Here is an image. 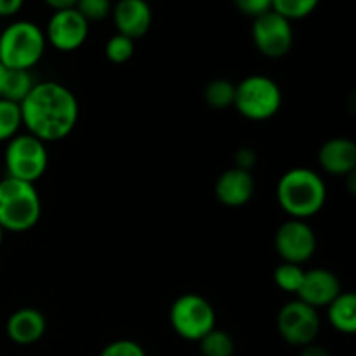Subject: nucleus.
Returning a JSON list of instances; mask_svg holds the SVG:
<instances>
[{"label": "nucleus", "instance_id": "nucleus-1", "mask_svg": "<svg viewBox=\"0 0 356 356\" xmlns=\"http://www.w3.org/2000/svg\"><path fill=\"white\" fill-rule=\"evenodd\" d=\"M21 120L28 134L42 143H58L68 138L79 124V99L59 82H37L21 101Z\"/></svg>", "mask_w": 356, "mask_h": 356}, {"label": "nucleus", "instance_id": "nucleus-2", "mask_svg": "<svg viewBox=\"0 0 356 356\" xmlns=\"http://www.w3.org/2000/svg\"><path fill=\"white\" fill-rule=\"evenodd\" d=\"M277 200L291 219L313 218L327 202V184L318 172L308 167H294L278 179Z\"/></svg>", "mask_w": 356, "mask_h": 356}, {"label": "nucleus", "instance_id": "nucleus-3", "mask_svg": "<svg viewBox=\"0 0 356 356\" xmlns=\"http://www.w3.org/2000/svg\"><path fill=\"white\" fill-rule=\"evenodd\" d=\"M42 200L31 183L3 177L0 181V226L3 232L23 233L40 221Z\"/></svg>", "mask_w": 356, "mask_h": 356}, {"label": "nucleus", "instance_id": "nucleus-4", "mask_svg": "<svg viewBox=\"0 0 356 356\" xmlns=\"http://www.w3.org/2000/svg\"><path fill=\"white\" fill-rule=\"evenodd\" d=\"M45 33L31 21H14L0 33V65L7 70L31 68L40 63L45 52Z\"/></svg>", "mask_w": 356, "mask_h": 356}, {"label": "nucleus", "instance_id": "nucleus-5", "mask_svg": "<svg viewBox=\"0 0 356 356\" xmlns=\"http://www.w3.org/2000/svg\"><path fill=\"white\" fill-rule=\"evenodd\" d=\"M282 101L284 96L280 87L266 75L245 76L235 86L233 106L247 120H270L280 111Z\"/></svg>", "mask_w": 356, "mask_h": 356}, {"label": "nucleus", "instance_id": "nucleus-6", "mask_svg": "<svg viewBox=\"0 0 356 356\" xmlns=\"http://www.w3.org/2000/svg\"><path fill=\"white\" fill-rule=\"evenodd\" d=\"M3 163H6L7 177L35 184L47 172V146L28 132L17 134L7 141Z\"/></svg>", "mask_w": 356, "mask_h": 356}, {"label": "nucleus", "instance_id": "nucleus-7", "mask_svg": "<svg viewBox=\"0 0 356 356\" xmlns=\"http://www.w3.org/2000/svg\"><path fill=\"white\" fill-rule=\"evenodd\" d=\"M169 322L177 336L198 343L216 329V309L204 296L183 294L170 306Z\"/></svg>", "mask_w": 356, "mask_h": 356}, {"label": "nucleus", "instance_id": "nucleus-8", "mask_svg": "<svg viewBox=\"0 0 356 356\" xmlns=\"http://www.w3.org/2000/svg\"><path fill=\"white\" fill-rule=\"evenodd\" d=\"M277 327L285 343L301 348L308 346V344L315 343L320 332L318 309L296 299V301L287 302L280 309Z\"/></svg>", "mask_w": 356, "mask_h": 356}, {"label": "nucleus", "instance_id": "nucleus-9", "mask_svg": "<svg viewBox=\"0 0 356 356\" xmlns=\"http://www.w3.org/2000/svg\"><path fill=\"white\" fill-rule=\"evenodd\" d=\"M252 42L264 58H284L291 52L292 44H294L292 23L275 10H270L254 19Z\"/></svg>", "mask_w": 356, "mask_h": 356}, {"label": "nucleus", "instance_id": "nucleus-10", "mask_svg": "<svg viewBox=\"0 0 356 356\" xmlns=\"http://www.w3.org/2000/svg\"><path fill=\"white\" fill-rule=\"evenodd\" d=\"M275 249L284 263H308L316 252V235L312 226L301 219H289L275 235Z\"/></svg>", "mask_w": 356, "mask_h": 356}, {"label": "nucleus", "instance_id": "nucleus-11", "mask_svg": "<svg viewBox=\"0 0 356 356\" xmlns=\"http://www.w3.org/2000/svg\"><path fill=\"white\" fill-rule=\"evenodd\" d=\"M89 23L73 9L54 10L45 28V40L61 52H73L86 44L89 37Z\"/></svg>", "mask_w": 356, "mask_h": 356}, {"label": "nucleus", "instance_id": "nucleus-12", "mask_svg": "<svg viewBox=\"0 0 356 356\" xmlns=\"http://www.w3.org/2000/svg\"><path fill=\"white\" fill-rule=\"evenodd\" d=\"M111 17L117 33L138 40L152 28L153 13L146 0H118L111 7Z\"/></svg>", "mask_w": 356, "mask_h": 356}, {"label": "nucleus", "instance_id": "nucleus-13", "mask_svg": "<svg viewBox=\"0 0 356 356\" xmlns=\"http://www.w3.org/2000/svg\"><path fill=\"white\" fill-rule=\"evenodd\" d=\"M341 292H343L341 291V282L332 271L315 268V270L305 271L301 289L296 296H298L299 301L318 309L327 308Z\"/></svg>", "mask_w": 356, "mask_h": 356}, {"label": "nucleus", "instance_id": "nucleus-14", "mask_svg": "<svg viewBox=\"0 0 356 356\" xmlns=\"http://www.w3.org/2000/svg\"><path fill=\"white\" fill-rule=\"evenodd\" d=\"M254 190H256V183H254L252 174L249 170L236 169V167L225 170L218 177L214 188L216 198L225 207L232 209H238L249 204L254 195Z\"/></svg>", "mask_w": 356, "mask_h": 356}, {"label": "nucleus", "instance_id": "nucleus-15", "mask_svg": "<svg viewBox=\"0 0 356 356\" xmlns=\"http://www.w3.org/2000/svg\"><path fill=\"white\" fill-rule=\"evenodd\" d=\"M318 163L330 176H351L356 169V145L348 138H332L322 145Z\"/></svg>", "mask_w": 356, "mask_h": 356}, {"label": "nucleus", "instance_id": "nucleus-16", "mask_svg": "<svg viewBox=\"0 0 356 356\" xmlns=\"http://www.w3.org/2000/svg\"><path fill=\"white\" fill-rule=\"evenodd\" d=\"M47 330L45 316L35 308H21L9 316L6 332L13 343L30 346L40 341Z\"/></svg>", "mask_w": 356, "mask_h": 356}, {"label": "nucleus", "instance_id": "nucleus-17", "mask_svg": "<svg viewBox=\"0 0 356 356\" xmlns=\"http://www.w3.org/2000/svg\"><path fill=\"white\" fill-rule=\"evenodd\" d=\"M329 322L337 332L353 336L356 332V296L353 292H341L327 306Z\"/></svg>", "mask_w": 356, "mask_h": 356}, {"label": "nucleus", "instance_id": "nucleus-18", "mask_svg": "<svg viewBox=\"0 0 356 356\" xmlns=\"http://www.w3.org/2000/svg\"><path fill=\"white\" fill-rule=\"evenodd\" d=\"M35 83L37 82H35L31 72H24V70H7L2 97L3 99L13 101V103L21 104V101L31 92Z\"/></svg>", "mask_w": 356, "mask_h": 356}, {"label": "nucleus", "instance_id": "nucleus-19", "mask_svg": "<svg viewBox=\"0 0 356 356\" xmlns=\"http://www.w3.org/2000/svg\"><path fill=\"white\" fill-rule=\"evenodd\" d=\"M204 99L214 110H226L235 101V86L226 79H214L205 86Z\"/></svg>", "mask_w": 356, "mask_h": 356}, {"label": "nucleus", "instance_id": "nucleus-20", "mask_svg": "<svg viewBox=\"0 0 356 356\" xmlns=\"http://www.w3.org/2000/svg\"><path fill=\"white\" fill-rule=\"evenodd\" d=\"M23 127L21 108L17 103L0 97V143H7L19 134Z\"/></svg>", "mask_w": 356, "mask_h": 356}, {"label": "nucleus", "instance_id": "nucleus-21", "mask_svg": "<svg viewBox=\"0 0 356 356\" xmlns=\"http://www.w3.org/2000/svg\"><path fill=\"white\" fill-rule=\"evenodd\" d=\"M200 351L204 356H233L235 353V343L232 336L221 329H212L205 337L198 341Z\"/></svg>", "mask_w": 356, "mask_h": 356}, {"label": "nucleus", "instance_id": "nucleus-22", "mask_svg": "<svg viewBox=\"0 0 356 356\" xmlns=\"http://www.w3.org/2000/svg\"><path fill=\"white\" fill-rule=\"evenodd\" d=\"M318 3L320 0H271V10L292 23L296 19H305L315 13Z\"/></svg>", "mask_w": 356, "mask_h": 356}, {"label": "nucleus", "instance_id": "nucleus-23", "mask_svg": "<svg viewBox=\"0 0 356 356\" xmlns=\"http://www.w3.org/2000/svg\"><path fill=\"white\" fill-rule=\"evenodd\" d=\"M305 271L306 270L301 264L282 263L275 270L273 280L280 291L287 292V294H298L299 289H301L302 278H305Z\"/></svg>", "mask_w": 356, "mask_h": 356}, {"label": "nucleus", "instance_id": "nucleus-24", "mask_svg": "<svg viewBox=\"0 0 356 356\" xmlns=\"http://www.w3.org/2000/svg\"><path fill=\"white\" fill-rule=\"evenodd\" d=\"M134 40L120 33H115L106 42V45H104V54H106L108 61H111L113 65H124V63H127L134 56Z\"/></svg>", "mask_w": 356, "mask_h": 356}, {"label": "nucleus", "instance_id": "nucleus-25", "mask_svg": "<svg viewBox=\"0 0 356 356\" xmlns=\"http://www.w3.org/2000/svg\"><path fill=\"white\" fill-rule=\"evenodd\" d=\"M111 0H79L75 9L90 24L106 19L111 14Z\"/></svg>", "mask_w": 356, "mask_h": 356}, {"label": "nucleus", "instance_id": "nucleus-26", "mask_svg": "<svg viewBox=\"0 0 356 356\" xmlns=\"http://www.w3.org/2000/svg\"><path fill=\"white\" fill-rule=\"evenodd\" d=\"M99 356H146L141 344L131 339H118L106 344Z\"/></svg>", "mask_w": 356, "mask_h": 356}, {"label": "nucleus", "instance_id": "nucleus-27", "mask_svg": "<svg viewBox=\"0 0 356 356\" xmlns=\"http://www.w3.org/2000/svg\"><path fill=\"white\" fill-rule=\"evenodd\" d=\"M233 2L240 13L252 17V19L271 10V0H233Z\"/></svg>", "mask_w": 356, "mask_h": 356}, {"label": "nucleus", "instance_id": "nucleus-28", "mask_svg": "<svg viewBox=\"0 0 356 356\" xmlns=\"http://www.w3.org/2000/svg\"><path fill=\"white\" fill-rule=\"evenodd\" d=\"M257 155L252 148H240L235 155V167L236 169H242V170H249L254 167L256 163Z\"/></svg>", "mask_w": 356, "mask_h": 356}, {"label": "nucleus", "instance_id": "nucleus-29", "mask_svg": "<svg viewBox=\"0 0 356 356\" xmlns=\"http://www.w3.org/2000/svg\"><path fill=\"white\" fill-rule=\"evenodd\" d=\"M23 3L24 0H0V17L16 16Z\"/></svg>", "mask_w": 356, "mask_h": 356}, {"label": "nucleus", "instance_id": "nucleus-30", "mask_svg": "<svg viewBox=\"0 0 356 356\" xmlns=\"http://www.w3.org/2000/svg\"><path fill=\"white\" fill-rule=\"evenodd\" d=\"M299 356H330V353L325 350V348L320 346V344L312 343V344H308V346L302 348L301 355Z\"/></svg>", "mask_w": 356, "mask_h": 356}, {"label": "nucleus", "instance_id": "nucleus-31", "mask_svg": "<svg viewBox=\"0 0 356 356\" xmlns=\"http://www.w3.org/2000/svg\"><path fill=\"white\" fill-rule=\"evenodd\" d=\"M51 9L54 10H63V9H73L76 6L79 0H44Z\"/></svg>", "mask_w": 356, "mask_h": 356}, {"label": "nucleus", "instance_id": "nucleus-32", "mask_svg": "<svg viewBox=\"0 0 356 356\" xmlns=\"http://www.w3.org/2000/svg\"><path fill=\"white\" fill-rule=\"evenodd\" d=\"M6 76H7V68L3 65H0V97H2L3 86H6Z\"/></svg>", "mask_w": 356, "mask_h": 356}, {"label": "nucleus", "instance_id": "nucleus-33", "mask_svg": "<svg viewBox=\"0 0 356 356\" xmlns=\"http://www.w3.org/2000/svg\"><path fill=\"white\" fill-rule=\"evenodd\" d=\"M2 242H3V229L2 226H0V247H2Z\"/></svg>", "mask_w": 356, "mask_h": 356}]
</instances>
